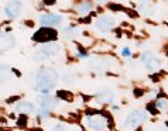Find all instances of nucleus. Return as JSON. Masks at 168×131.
<instances>
[{"label": "nucleus", "instance_id": "1", "mask_svg": "<svg viewBox=\"0 0 168 131\" xmlns=\"http://www.w3.org/2000/svg\"><path fill=\"white\" fill-rule=\"evenodd\" d=\"M58 80V73L51 69V68H44L41 69L37 78H35V89L38 92H41L44 95H48V92L54 87V85Z\"/></svg>", "mask_w": 168, "mask_h": 131}, {"label": "nucleus", "instance_id": "23", "mask_svg": "<svg viewBox=\"0 0 168 131\" xmlns=\"http://www.w3.org/2000/svg\"><path fill=\"white\" fill-rule=\"evenodd\" d=\"M13 72H16V75H17V76H20V72H19L17 69H13Z\"/></svg>", "mask_w": 168, "mask_h": 131}, {"label": "nucleus", "instance_id": "18", "mask_svg": "<svg viewBox=\"0 0 168 131\" xmlns=\"http://www.w3.org/2000/svg\"><path fill=\"white\" fill-rule=\"evenodd\" d=\"M143 95H144V92H143L141 89H134V96H136V97H141Z\"/></svg>", "mask_w": 168, "mask_h": 131}, {"label": "nucleus", "instance_id": "21", "mask_svg": "<svg viewBox=\"0 0 168 131\" xmlns=\"http://www.w3.org/2000/svg\"><path fill=\"white\" fill-rule=\"evenodd\" d=\"M17 96H14V97H10V99H7V103H11V102H16V100H17Z\"/></svg>", "mask_w": 168, "mask_h": 131}, {"label": "nucleus", "instance_id": "7", "mask_svg": "<svg viewBox=\"0 0 168 131\" xmlns=\"http://www.w3.org/2000/svg\"><path fill=\"white\" fill-rule=\"evenodd\" d=\"M20 7H21L20 1H10V3H7V4H6L4 11H6V14H7L10 19H14V17H17V16H19V13H20Z\"/></svg>", "mask_w": 168, "mask_h": 131}, {"label": "nucleus", "instance_id": "16", "mask_svg": "<svg viewBox=\"0 0 168 131\" xmlns=\"http://www.w3.org/2000/svg\"><path fill=\"white\" fill-rule=\"evenodd\" d=\"M147 110L151 114H154V116L157 114V106L156 104H147Z\"/></svg>", "mask_w": 168, "mask_h": 131}, {"label": "nucleus", "instance_id": "8", "mask_svg": "<svg viewBox=\"0 0 168 131\" xmlns=\"http://www.w3.org/2000/svg\"><path fill=\"white\" fill-rule=\"evenodd\" d=\"M88 126L96 131H100L106 127V121L102 117H89L88 119Z\"/></svg>", "mask_w": 168, "mask_h": 131}, {"label": "nucleus", "instance_id": "24", "mask_svg": "<svg viewBox=\"0 0 168 131\" xmlns=\"http://www.w3.org/2000/svg\"><path fill=\"white\" fill-rule=\"evenodd\" d=\"M71 131H81V130H76V128H71Z\"/></svg>", "mask_w": 168, "mask_h": 131}, {"label": "nucleus", "instance_id": "13", "mask_svg": "<svg viewBox=\"0 0 168 131\" xmlns=\"http://www.w3.org/2000/svg\"><path fill=\"white\" fill-rule=\"evenodd\" d=\"M79 11L81 13H86V11H89L91 9H92V4L89 3V1H86V3H82V4H79Z\"/></svg>", "mask_w": 168, "mask_h": 131}, {"label": "nucleus", "instance_id": "9", "mask_svg": "<svg viewBox=\"0 0 168 131\" xmlns=\"http://www.w3.org/2000/svg\"><path fill=\"white\" fill-rule=\"evenodd\" d=\"M44 56H53V55H57L59 52V45H57V44H48V45H45L44 48H41V51H40Z\"/></svg>", "mask_w": 168, "mask_h": 131}, {"label": "nucleus", "instance_id": "10", "mask_svg": "<svg viewBox=\"0 0 168 131\" xmlns=\"http://www.w3.org/2000/svg\"><path fill=\"white\" fill-rule=\"evenodd\" d=\"M34 104L30 103V102H26V103H20V104H17V110H20V111H26V113H31L34 111Z\"/></svg>", "mask_w": 168, "mask_h": 131}, {"label": "nucleus", "instance_id": "5", "mask_svg": "<svg viewBox=\"0 0 168 131\" xmlns=\"http://www.w3.org/2000/svg\"><path fill=\"white\" fill-rule=\"evenodd\" d=\"M40 21H41L45 27H51V25H55V24L62 21V16L53 14V13H50V14H42L41 17H40Z\"/></svg>", "mask_w": 168, "mask_h": 131}, {"label": "nucleus", "instance_id": "15", "mask_svg": "<svg viewBox=\"0 0 168 131\" xmlns=\"http://www.w3.org/2000/svg\"><path fill=\"white\" fill-rule=\"evenodd\" d=\"M27 121H28L27 116H26V114H21L20 117H19V120H17V126H19V127H24V126L27 124Z\"/></svg>", "mask_w": 168, "mask_h": 131}, {"label": "nucleus", "instance_id": "6", "mask_svg": "<svg viewBox=\"0 0 168 131\" xmlns=\"http://www.w3.org/2000/svg\"><path fill=\"white\" fill-rule=\"evenodd\" d=\"M113 27V20L110 17H99L97 21H96V28L102 33H107L110 28Z\"/></svg>", "mask_w": 168, "mask_h": 131}, {"label": "nucleus", "instance_id": "11", "mask_svg": "<svg viewBox=\"0 0 168 131\" xmlns=\"http://www.w3.org/2000/svg\"><path fill=\"white\" fill-rule=\"evenodd\" d=\"M57 96H58L59 99H64V100H68V102H71V100H72V95H71L69 92H66V90H58Z\"/></svg>", "mask_w": 168, "mask_h": 131}, {"label": "nucleus", "instance_id": "14", "mask_svg": "<svg viewBox=\"0 0 168 131\" xmlns=\"http://www.w3.org/2000/svg\"><path fill=\"white\" fill-rule=\"evenodd\" d=\"M54 131H71V130H69V127H68L66 124H64V123H58V124L54 127Z\"/></svg>", "mask_w": 168, "mask_h": 131}, {"label": "nucleus", "instance_id": "4", "mask_svg": "<svg viewBox=\"0 0 168 131\" xmlns=\"http://www.w3.org/2000/svg\"><path fill=\"white\" fill-rule=\"evenodd\" d=\"M141 62L147 66V69H150V71H154V69H157L158 66L161 65V61H160L154 54H151V52L143 54V56H141Z\"/></svg>", "mask_w": 168, "mask_h": 131}, {"label": "nucleus", "instance_id": "19", "mask_svg": "<svg viewBox=\"0 0 168 131\" xmlns=\"http://www.w3.org/2000/svg\"><path fill=\"white\" fill-rule=\"evenodd\" d=\"M126 11H127V14H129L130 17H137V13H136V11H133V10H127V9H126Z\"/></svg>", "mask_w": 168, "mask_h": 131}, {"label": "nucleus", "instance_id": "22", "mask_svg": "<svg viewBox=\"0 0 168 131\" xmlns=\"http://www.w3.org/2000/svg\"><path fill=\"white\" fill-rule=\"evenodd\" d=\"M44 3H45V4H55L57 1H55V0H50V1H44Z\"/></svg>", "mask_w": 168, "mask_h": 131}, {"label": "nucleus", "instance_id": "2", "mask_svg": "<svg viewBox=\"0 0 168 131\" xmlns=\"http://www.w3.org/2000/svg\"><path fill=\"white\" fill-rule=\"evenodd\" d=\"M58 37L57 30H54L53 27H41L37 33L34 34L32 40L38 41V43H50V41H55Z\"/></svg>", "mask_w": 168, "mask_h": 131}, {"label": "nucleus", "instance_id": "20", "mask_svg": "<svg viewBox=\"0 0 168 131\" xmlns=\"http://www.w3.org/2000/svg\"><path fill=\"white\" fill-rule=\"evenodd\" d=\"M123 55H124V56H129V55H130V49H129V48H124V49H123Z\"/></svg>", "mask_w": 168, "mask_h": 131}, {"label": "nucleus", "instance_id": "3", "mask_svg": "<svg viewBox=\"0 0 168 131\" xmlns=\"http://www.w3.org/2000/svg\"><path fill=\"white\" fill-rule=\"evenodd\" d=\"M146 119H147V116H146V113H144L143 110H133V111L127 116L126 121H124V127L129 128V130L136 128L138 124L144 123Z\"/></svg>", "mask_w": 168, "mask_h": 131}, {"label": "nucleus", "instance_id": "12", "mask_svg": "<svg viewBox=\"0 0 168 131\" xmlns=\"http://www.w3.org/2000/svg\"><path fill=\"white\" fill-rule=\"evenodd\" d=\"M156 106H157V109L160 110H164L168 107V102L165 100V99H158V102L156 103Z\"/></svg>", "mask_w": 168, "mask_h": 131}, {"label": "nucleus", "instance_id": "17", "mask_svg": "<svg viewBox=\"0 0 168 131\" xmlns=\"http://www.w3.org/2000/svg\"><path fill=\"white\" fill-rule=\"evenodd\" d=\"M109 7H110L112 10H124L126 11V9H123L120 4H109Z\"/></svg>", "mask_w": 168, "mask_h": 131}]
</instances>
